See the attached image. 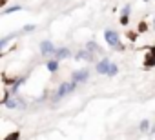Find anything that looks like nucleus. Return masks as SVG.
<instances>
[{
    "label": "nucleus",
    "mask_w": 155,
    "mask_h": 140,
    "mask_svg": "<svg viewBox=\"0 0 155 140\" xmlns=\"http://www.w3.org/2000/svg\"><path fill=\"white\" fill-rule=\"evenodd\" d=\"M58 67H60V60H57V58L46 62V69H48L49 73H57V71H58Z\"/></svg>",
    "instance_id": "nucleus-9"
},
{
    "label": "nucleus",
    "mask_w": 155,
    "mask_h": 140,
    "mask_svg": "<svg viewBox=\"0 0 155 140\" xmlns=\"http://www.w3.org/2000/svg\"><path fill=\"white\" fill-rule=\"evenodd\" d=\"M88 78H90V69L88 67L77 69V71L71 73V82H75V84H84V82H88Z\"/></svg>",
    "instance_id": "nucleus-3"
},
{
    "label": "nucleus",
    "mask_w": 155,
    "mask_h": 140,
    "mask_svg": "<svg viewBox=\"0 0 155 140\" xmlns=\"http://www.w3.org/2000/svg\"><path fill=\"white\" fill-rule=\"evenodd\" d=\"M35 29H37V26H35V24H28V26H24V27H22V33H33Z\"/></svg>",
    "instance_id": "nucleus-17"
},
{
    "label": "nucleus",
    "mask_w": 155,
    "mask_h": 140,
    "mask_svg": "<svg viewBox=\"0 0 155 140\" xmlns=\"http://www.w3.org/2000/svg\"><path fill=\"white\" fill-rule=\"evenodd\" d=\"M130 11H131V6H130V4H126V6L122 8V13H120V15H130Z\"/></svg>",
    "instance_id": "nucleus-20"
},
{
    "label": "nucleus",
    "mask_w": 155,
    "mask_h": 140,
    "mask_svg": "<svg viewBox=\"0 0 155 140\" xmlns=\"http://www.w3.org/2000/svg\"><path fill=\"white\" fill-rule=\"evenodd\" d=\"M128 22H130V15H120V24L128 26Z\"/></svg>",
    "instance_id": "nucleus-18"
},
{
    "label": "nucleus",
    "mask_w": 155,
    "mask_h": 140,
    "mask_svg": "<svg viewBox=\"0 0 155 140\" xmlns=\"http://www.w3.org/2000/svg\"><path fill=\"white\" fill-rule=\"evenodd\" d=\"M153 65H155V46L148 47L146 56H144V67L150 69V67H153Z\"/></svg>",
    "instance_id": "nucleus-7"
},
{
    "label": "nucleus",
    "mask_w": 155,
    "mask_h": 140,
    "mask_svg": "<svg viewBox=\"0 0 155 140\" xmlns=\"http://www.w3.org/2000/svg\"><path fill=\"white\" fill-rule=\"evenodd\" d=\"M104 40H106L113 49L124 51V46H122V42H120V38H119V33H115L113 29H106V31H104Z\"/></svg>",
    "instance_id": "nucleus-2"
},
{
    "label": "nucleus",
    "mask_w": 155,
    "mask_h": 140,
    "mask_svg": "<svg viewBox=\"0 0 155 140\" xmlns=\"http://www.w3.org/2000/svg\"><path fill=\"white\" fill-rule=\"evenodd\" d=\"M110 67H111V60H110V58H102V60L97 62L95 71H97L99 75H108V73H110Z\"/></svg>",
    "instance_id": "nucleus-6"
},
{
    "label": "nucleus",
    "mask_w": 155,
    "mask_h": 140,
    "mask_svg": "<svg viewBox=\"0 0 155 140\" xmlns=\"http://www.w3.org/2000/svg\"><path fill=\"white\" fill-rule=\"evenodd\" d=\"M15 37H17V35H9V37H4V38H0V49L4 51V49L8 47V44H9V42H11Z\"/></svg>",
    "instance_id": "nucleus-14"
},
{
    "label": "nucleus",
    "mask_w": 155,
    "mask_h": 140,
    "mask_svg": "<svg viewBox=\"0 0 155 140\" xmlns=\"http://www.w3.org/2000/svg\"><path fill=\"white\" fill-rule=\"evenodd\" d=\"M20 9H22V6H18V4H17V6H11V8H6V9L2 11V15H9V13H17V11H20Z\"/></svg>",
    "instance_id": "nucleus-15"
},
{
    "label": "nucleus",
    "mask_w": 155,
    "mask_h": 140,
    "mask_svg": "<svg viewBox=\"0 0 155 140\" xmlns=\"http://www.w3.org/2000/svg\"><path fill=\"white\" fill-rule=\"evenodd\" d=\"M150 135H155V126H151V129H150Z\"/></svg>",
    "instance_id": "nucleus-21"
},
{
    "label": "nucleus",
    "mask_w": 155,
    "mask_h": 140,
    "mask_svg": "<svg viewBox=\"0 0 155 140\" xmlns=\"http://www.w3.org/2000/svg\"><path fill=\"white\" fill-rule=\"evenodd\" d=\"M2 104H4L6 107H9V109H22V107H24V102H22L20 98H17L15 95H11V97H8L6 100H2Z\"/></svg>",
    "instance_id": "nucleus-5"
},
{
    "label": "nucleus",
    "mask_w": 155,
    "mask_h": 140,
    "mask_svg": "<svg viewBox=\"0 0 155 140\" xmlns=\"http://www.w3.org/2000/svg\"><path fill=\"white\" fill-rule=\"evenodd\" d=\"M150 129H151V122L150 120H140V124H139V131L142 133V135H150Z\"/></svg>",
    "instance_id": "nucleus-11"
},
{
    "label": "nucleus",
    "mask_w": 155,
    "mask_h": 140,
    "mask_svg": "<svg viewBox=\"0 0 155 140\" xmlns=\"http://www.w3.org/2000/svg\"><path fill=\"white\" fill-rule=\"evenodd\" d=\"M153 31H155V18H153Z\"/></svg>",
    "instance_id": "nucleus-22"
},
{
    "label": "nucleus",
    "mask_w": 155,
    "mask_h": 140,
    "mask_svg": "<svg viewBox=\"0 0 155 140\" xmlns=\"http://www.w3.org/2000/svg\"><path fill=\"white\" fill-rule=\"evenodd\" d=\"M75 58L77 60H84V62H95V53H91L90 49H81L79 53H77L75 55Z\"/></svg>",
    "instance_id": "nucleus-8"
},
{
    "label": "nucleus",
    "mask_w": 155,
    "mask_h": 140,
    "mask_svg": "<svg viewBox=\"0 0 155 140\" xmlns=\"http://www.w3.org/2000/svg\"><path fill=\"white\" fill-rule=\"evenodd\" d=\"M77 86L79 84H75V82H62L58 88H57V91L53 93V102H58V100H62L64 97H68L69 93H73L75 89H77Z\"/></svg>",
    "instance_id": "nucleus-1"
},
{
    "label": "nucleus",
    "mask_w": 155,
    "mask_h": 140,
    "mask_svg": "<svg viewBox=\"0 0 155 140\" xmlns=\"http://www.w3.org/2000/svg\"><path fill=\"white\" fill-rule=\"evenodd\" d=\"M18 138H20V135H18V133H11V135H8L4 140H18Z\"/></svg>",
    "instance_id": "nucleus-19"
},
{
    "label": "nucleus",
    "mask_w": 155,
    "mask_h": 140,
    "mask_svg": "<svg viewBox=\"0 0 155 140\" xmlns=\"http://www.w3.org/2000/svg\"><path fill=\"white\" fill-rule=\"evenodd\" d=\"M69 56H71V51L68 47H57V53H55L57 60H64V58H69Z\"/></svg>",
    "instance_id": "nucleus-10"
},
{
    "label": "nucleus",
    "mask_w": 155,
    "mask_h": 140,
    "mask_svg": "<svg viewBox=\"0 0 155 140\" xmlns=\"http://www.w3.org/2000/svg\"><path fill=\"white\" fill-rule=\"evenodd\" d=\"M119 73V67H117V64L115 62H111V67H110V73H108V77H115Z\"/></svg>",
    "instance_id": "nucleus-16"
},
{
    "label": "nucleus",
    "mask_w": 155,
    "mask_h": 140,
    "mask_svg": "<svg viewBox=\"0 0 155 140\" xmlns=\"http://www.w3.org/2000/svg\"><path fill=\"white\" fill-rule=\"evenodd\" d=\"M24 82H26V77H18V78H15V80H13V86H11V95H15V93L18 91V88H20Z\"/></svg>",
    "instance_id": "nucleus-12"
},
{
    "label": "nucleus",
    "mask_w": 155,
    "mask_h": 140,
    "mask_svg": "<svg viewBox=\"0 0 155 140\" xmlns=\"http://www.w3.org/2000/svg\"><path fill=\"white\" fill-rule=\"evenodd\" d=\"M86 49H90L91 53H102V49L99 47V44H97V42H93V40H90V42L86 44Z\"/></svg>",
    "instance_id": "nucleus-13"
},
{
    "label": "nucleus",
    "mask_w": 155,
    "mask_h": 140,
    "mask_svg": "<svg viewBox=\"0 0 155 140\" xmlns=\"http://www.w3.org/2000/svg\"><path fill=\"white\" fill-rule=\"evenodd\" d=\"M40 53H42L44 56H51V55L57 53V47H55V44H53L51 40H42V42H40Z\"/></svg>",
    "instance_id": "nucleus-4"
}]
</instances>
